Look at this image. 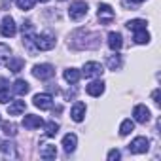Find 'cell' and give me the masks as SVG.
Listing matches in <instances>:
<instances>
[{"label":"cell","instance_id":"27","mask_svg":"<svg viewBox=\"0 0 161 161\" xmlns=\"http://www.w3.org/2000/svg\"><path fill=\"white\" fill-rule=\"evenodd\" d=\"M57 133H59V123H55V121L46 123V136H55Z\"/></svg>","mask_w":161,"mask_h":161},{"label":"cell","instance_id":"8","mask_svg":"<svg viewBox=\"0 0 161 161\" xmlns=\"http://www.w3.org/2000/svg\"><path fill=\"white\" fill-rule=\"evenodd\" d=\"M2 36H6V38H12V36H15V32H17V25H15V21L10 17V15H6L4 19H2Z\"/></svg>","mask_w":161,"mask_h":161},{"label":"cell","instance_id":"31","mask_svg":"<svg viewBox=\"0 0 161 161\" xmlns=\"http://www.w3.org/2000/svg\"><path fill=\"white\" fill-rule=\"evenodd\" d=\"M140 2H144V0H123V6H133V4H140Z\"/></svg>","mask_w":161,"mask_h":161},{"label":"cell","instance_id":"3","mask_svg":"<svg viewBox=\"0 0 161 161\" xmlns=\"http://www.w3.org/2000/svg\"><path fill=\"white\" fill-rule=\"evenodd\" d=\"M97 17H99V21H101V25H110V23L116 19V14H114V10H112L108 4H99Z\"/></svg>","mask_w":161,"mask_h":161},{"label":"cell","instance_id":"26","mask_svg":"<svg viewBox=\"0 0 161 161\" xmlns=\"http://www.w3.org/2000/svg\"><path fill=\"white\" fill-rule=\"evenodd\" d=\"M10 101V89L4 86V80H0V103H8Z\"/></svg>","mask_w":161,"mask_h":161},{"label":"cell","instance_id":"30","mask_svg":"<svg viewBox=\"0 0 161 161\" xmlns=\"http://www.w3.org/2000/svg\"><path fill=\"white\" fill-rule=\"evenodd\" d=\"M119 157H121L119 150H110V152H108V159H110V161H114V159H119Z\"/></svg>","mask_w":161,"mask_h":161},{"label":"cell","instance_id":"15","mask_svg":"<svg viewBox=\"0 0 161 161\" xmlns=\"http://www.w3.org/2000/svg\"><path fill=\"white\" fill-rule=\"evenodd\" d=\"M6 64H8V70H10V72H21L23 66H25V61H23L21 57H10V59L6 61Z\"/></svg>","mask_w":161,"mask_h":161},{"label":"cell","instance_id":"16","mask_svg":"<svg viewBox=\"0 0 161 161\" xmlns=\"http://www.w3.org/2000/svg\"><path fill=\"white\" fill-rule=\"evenodd\" d=\"M40 157L42 159H55L57 157V148L53 144H44L40 150Z\"/></svg>","mask_w":161,"mask_h":161},{"label":"cell","instance_id":"20","mask_svg":"<svg viewBox=\"0 0 161 161\" xmlns=\"http://www.w3.org/2000/svg\"><path fill=\"white\" fill-rule=\"evenodd\" d=\"M0 152H2L4 155H12V157H15V144L10 142V140H4L2 144H0Z\"/></svg>","mask_w":161,"mask_h":161},{"label":"cell","instance_id":"1","mask_svg":"<svg viewBox=\"0 0 161 161\" xmlns=\"http://www.w3.org/2000/svg\"><path fill=\"white\" fill-rule=\"evenodd\" d=\"M86 15H87V4L84 2V0H74V2L70 4V8H68V17L72 21H80Z\"/></svg>","mask_w":161,"mask_h":161},{"label":"cell","instance_id":"10","mask_svg":"<svg viewBox=\"0 0 161 161\" xmlns=\"http://www.w3.org/2000/svg\"><path fill=\"white\" fill-rule=\"evenodd\" d=\"M84 116H86V104L82 103V101H78L74 106H72V110H70V118L76 121V123H80L84 119Z\"/></svg>","mask_w":161,"mask_h":161},{"label":"cell","instance_id":"12","mask_svg":"<svg viewBox=\"0 0 161 161\" xmlns=\"http://www.w3.org/2000/svg\"><path fill=\"white\" fill-rule=\"evenodd\" d=\"M76 144H78V136H76L74 133H68V135L63 136V148H64L66 153L74 152V150H76Z\"/></svg>","mask_w":161,"mask_h":161},{"label":"cell","instance_id":"22","mask_svg":"<svg viewBox=\"0 0 161 161\" xmlns=\"http://www.w3.org/2000/svg\"><path fill=\"white\" fill-rule=\"evenodd\" d=\"M133 129H135V121H133V119H123L121 125H119V135H121V136H127Z\"/></svg>","mask_w":161,"mask_h":161},{"label":"cell","instance_id":"13","mask_svg":"<svg viewBox=\"0 0 161 161\" xmlns=\"http://www.w3.org/2000/svg\"><path fill=\"white\" fill-rule=\"evenodd\" d=\"M108 46H110L112 51L121 49V46H123V38H121V34H119V32H110V34H108Z\"/></svg>","mask_w":161,"mask_h":161},{"label":"cell","instance_id":"5","mask_svg":"<svg viewBox=\"0 0 161 161\" xmlns=\"http://www.w3.org/2000/svg\"><path fill=\"white\" fill-rule=\"evenodd\" d=\"M148 150H150V140L146 136H136L129 144V152L131 153H146Z\"/></svg>","mask_w":161,"mask_h":161},{"label":"cell","instance_id":"32","mask_svg":"<svg viewBox=\"0 0 161 161\" xmlns=\"http://www.w3.org/2000/svg\"><path fill=\"white\" fill-rule=\"evenodd\" d=\"M152 99H153V103H155V104L159 106V103H161V101H159V89H155V91H153V95H152Z\"/></svg>","mask_w":161,"mask_h":161},{"label":"cell","instance_id":"18","mask_svg":"<svg viewBox=\"0 0 161 161\" xmlns=\"http://www.w3.org/2000/svg\"><path fill=\"white\" fill-rule=\"evenodd\" d=\"M25 108H27L25 101H14V103L8 106V114H10V116H19L21 112H25Z\"/></svg>","mask_w":161,"mask_h":161},{"label":"cell","instance_id":"33","mask_svg":"<svg viewBox=\"0 0 161 161\" xmlns=\"http://www.w3.org/2000/svg\"><path fill=\"white\" fill-rule=\"evenodd\" d=\"M40 2H49V0H40Z\"/></svg>","mask_w":161,"mask_h":161},{"label":"cell","instance_id":"24","mask_svg":"<svg viewBox=\"0 0 161 161\" xmlns=\"http://www.w3.org/2000/svg\"><path fill=\"white\" fill-rule=\"evenodd\" d=\"M108 68L110 70H119L121 68V55H118V53L110 55L108 57Z\"/></svg>","mask_w":161,"mask_h":161},{"label":"cell","instance_id":"29","mask_svg":"<svg viewBox=\"0 0 161 161\" xmlns=\"http://www.w3.org/2000/svg\"><path fill=\"white\" fill-rule=\"evenodd\" d=\"M2 129H4L6 136H15V133H17V127L14 123H2Z\"/></svg>","mask_w":161,"mask_h":161},{"label":"cell","instance_id":"2","mask_svg":"<svg viewBox=\"0 0 161 161\" xmlns=\"http://www.w3.org/2000/svg\"><path fill=\"white\" fill-rule=\"evenodd\" d=\"M34 46H36V49H40V51H49V49L55 47V36L49 34V32L36 34V36H34Z\"/></svg>","mask_w":161,"mask_h":161},{"label":"cell","instance_id":"19","mask_svg":"<svg viewBox=\"0 0 161 161\" xmlns=\"http://www.w3.org/2000/svg\"><path fill=\"white\" fill-rule=\"evenodd\" d=\"M14 91L17 95H27L31 91V86L25 82V80H15V84H14Z\"/></svg>","mask_w":161,"mask_h":161},{"label":"cell","instance_id":"11","mask_svg":"<svg viewBox=\"0 0 161 161\" xmlns=\"http://www.w3.org/2000/svg\"><path fill=\"white\" fill-rule=\"evenodd\" d=\"M23 125H25V129H38V127H42V125H44V119H42L40 116L29 114V116H25V118H23Z\"/></svg>","mask_w":161,"mask_h":161},{"label":"cell","instance_id":"21","mask_svg":"<svg viewBox=\"0 0 161 161\" xmlns=\"http://www.w3.org/2000/svg\"><path fill=\"white\" fill-rule=\"evenodd\" d=\"M135 44H148L150 42V34H148V31L146 29H142V31H135Z\"/></svg>","mask_w":161,"mask_h":161},{"label":"cell","instance_id":"25","mask_svg":"<svg viewBox=\"0 0 161 161\" xmlns=\"http://www.w3.org/2000/svg\"><path fill=\"white\" fill-rule=\"evenodd\" d=\"M10 55H12V49H10V46H6V44H0V64H4V63L10 59Z\"/></svg>","mask_w":161,"mask_h":161},{"label":"cell","instance_id":"17","mask_svg":"<svg viewBox=\"0 0 161 161\" xmlns=\"http://www.w3.org/2000/svg\"><path fill=\"white\" fill-rule=\"evenodd\" d=\"M63 76H64V80H66L68 84H78V82H80V76H82V72H80L78 68H66Z\"/></svg>","mask_w":161,"mask_h":161},{"label":"cell","instance_id":"7","mask_svg":"<svg viewBox=\"0 0 161 161\" xmlns=\"http://www.w3.org/2000/svg\"><path fill=\"white\" fill-rule=\"evenodd\" d=\"M32 101H34V106L40 110H49L53 106V97L49 93H38V95H34Z\"/></svg>","mask_w":161,"mask_h":161},{"label":"cell","instance_id":"23","mask_svg":"<svg viewBox=\"0 0 161 161\" xmlns=\"http://www.w3.org/2000/svg\"><path fill=\"white\" fill-rule=\"evenodd\" d=\"M127 29L129 31H142V29H146V21L144 19H131V21H127Z\"/></svg>","mask_w":161,"mask_h":161},{"label":"cell","instance_id":"4","mask_svg":"<svg viewBox=\"0 0 161 161\" xmlns=\"http://www.w3.org/2000/svg\"><path fill=\"white\" fill-rule=\"evenodd\" d=\"M53 74H55V68H53L51 64H47V63L36 64V66L32 68V76L38 78V80H49V78H53Z\"/></svg>","mask_w":161,"mask_h":161},{"label":"cell","instance_id":"28","mask_svg":"<svg viewBox=\"0 0 161 161\" xmlns=\"http://www.w3.org/2000/svg\"><path fill=\"white\" fill-rule=\"evenodd\" d=\"M34 2H36V0H17V6H19V10H23V12H29V10H32Z\"/></svg>","mask_w":161,"mask_h":161},{"label":"cell","instance_id":"6","mask_svg":"<svg viewBox=\"0 0 161 161\" xmlns=\"http://www.w3.org/2000/svg\"><path fill=\"white\" fill-rule=\"evenodd\" d=\"M104 68L101 63H95V61H89L84 64V76L86 78H97V76H103Z\"/></svg>","mask_w":161,"mask_h":161},{"label":"cell","instance_id":"14","mask_svg":"<svg viewBox=\"0 0 161 161\" xmlns=\"http://www.w3.org/2000/svg\"><path fill=\"white\" fill-rule=\"evenodd\" d=\"M86 91H87V95H91V97H101V95L104 93V82H91V84L86 87Z\"/></svg>","mask_w":161,"mask_h":161},{"label":"cell","instance_id":"9","mask_svg":"<svg viewBox=\"0 0 161 161\" xmlns=\"http://www.w3.org/2000/svg\"><path fill=\"white\" fill-rule=\"evenodd\" d=\"M133 116H135V121H138V123L150 121V110H148L144 104H136V106L133 108Z\"/></svg>","mask_w":161,"mask_h":161}]
</instances>
